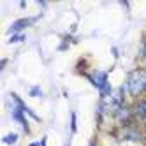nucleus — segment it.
Returning <instances> with one entry per match:
<instances>
[{
	"mask_svg": "<svg viewBox=\"0 0 146 146\" xmlns=\"http://www.w3.org/2000/svg\"><path fill=\"white\" fill-rule=\"evenodd\" d=\"M143 56H144V58H146V48H144V49H143Z\"/></svg>",
	"mask_w": 146,
	"mask_h": 146,
	"instance_id": "obj_9",
	"label": "nucleus"
},
{
	"mask_svg": "<svg viewBox=\"0 0 146 146\" xmlns=\"http://www.w3.org/2000/svg\"><path fill=\"white\" fill-rule=\"evenodd\" d=\"M72 132H76V113H72Z\"/></svg>",
	"mask_w": 146,
	"mask_h": 146,
	"instance_id": "obj_8",
	"label": "nucleus"
},
{
	"mask_svg": "<svg viewBox=\"0 0 146 146\" xmlns=\"http://www.w3.org/2000/svg\"><path fill=\"white\" fill-rule=\"evenodd\" d=\"M90 146H97V144H95V141H92V144H90Z\"/></svg>",
	"mask_w": 146,
	"mask_h": 146,
	"instance_id": "obj_10",
	"label": "nucleus"
},
{
	"mask_svg": "<svg viewBox=\"0 0 146 146\" xmlns=\"http://www.w3.org/2000/svg\"><path fill=\"white\" fill-rule=\"evenodd\" d=\"M16 139H18L16 134H9V135H5V137H4V143H5V144H14Z\"/></svg>",
	"mask_w": 146,
	"mask_h": 146,
	"instance_id": "obj_6",
	"label": "nucleus"
},
{
	"mask_svg": "<svg viewBox=\"0 0 146 146\" xmlns=\"http://www.w3.org/2000/svg\"><path fill=\"white\" fill-rule=\"evenodd\" d=\"M23 114H27L21 108H14V111H13V118L18 121V123H21V127L25 129V132H28V123H27V120H25V116H23Z\"/></svg>",
	"mask_w": 146,
	"mask_h": 146,
	"instance_id": "obj_3",
	"label": "nucleus"
},
{
	"mask_svg": "<svg viewBox=\"0 0 146 146\" xmlns=\"http://www.w3.org/2000/svg\"><path fill=\"white\" fill-rule=\"evenodd\" d=\"M30 23H32V19H19V21L13 23L11 32H19V30H23V28H25V27H28Z\"/></svg>",
	"mask_w": 146,
	"mask_h": 146,
	"instance_id": "obj_4",
	"label": "nucleus"
},
{
	"mask_svg": "<svg viewBox=\"0 0 146 146\" xmlns=\"http://www.w3.org/2000/svg\"><path fill=\"white\" fill-rule=\"evenodd\" d=\"M135 114H137L139 118H146V100H141L135 104Z\"/></svg>",
	"mask_w": 146,
	"mask_h": 146,
	"instance_id": "obj_5",
	"label": "nucleus"
},
{
	"mask_svg": "<svg viewBox=\"0 0 146 146\" xmlns=\"http://www.w3.org/2000/svg\"><path fill=\"white\" fill-rule=\"evenodd\" d=\"M30 95H42V92L39 88H34V90H30Z\"/></svg>",
	"mask_w": 146,
	"mask_h": 146,
	"instance_id": "obj_7",
	"label": "nucleus"
},
{
	"mask_svg": "<svg viewBox=\"0 0 146 146\" xmlns=\"http://www.w3.org/2000/svg\"><path fill=\"white\" fill-rule=\"evenodd\" d=\"M125 86H127V92L130 93V95H134V97L141 95V93L146 90V69L132 70L130 74L127 76Z\"/></svg>",
	"mask_w": 146,
	"mask_h": 146,
	"instance_id": "obj_1",
	"label": "nucleus"
},
{
	"mask_svg": "<svg viewBox=\"0 0 146 146\" xmlns=\"http://www.w3.org/2000/svg\"><path fill=\"white\" fill-rule=\"evenodd\" d=\"M90 81L102 92V95L111 93V86H109V83H108V74H106V72H100V70L93 72V74L90 76Z\"/></svg>",
	"mask_w": 146,
	"mask_h": 146,
	"instance_id": "obj_2",
	"label": "nucleus"
}]
</instances>
